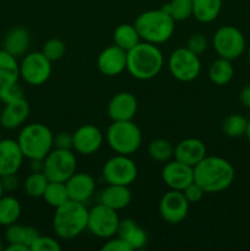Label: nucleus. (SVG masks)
<instances>
[{"mask_svg": "<svg viewBox=\"0 0 250 251\" xmlns=\"http://www.w3.org/2000/svg\"><path fill=\"white\" fill-rule=\"evenodd\" d=\"M134 26L141 41L156 46L168 42L175 31V21L162 7L141 12L135 19Z\"/></svg>", "mask_w": 250, "mask_h": 251, "instance_id": "obj_3", "label": "nucleus"}, {"mask_svg": "<svg viewBox=\"0 0 250 251\" xmlns=\"http://www.w3.org/2000/svg\"><path fill=\"white\" fill-rule=\"evenodd\" d=\"M190 203L184 196L183 191L169 189L159 200L158 210L162 220L169 225H179L183 222L189 213Z\"/></svg>", "mask_w": 250, "mask_h": 251, "instance_id": "obj_13", "label": "nucleus"}, {"mask_svg": "<svg viewBox=\"0 0 250 251\" xmlns=\"http://www.w3.org/2000/svg\"><path fill=\"white\" fill-rule=\"evenodd\" d=\"M5 194V191H4V188H2V184H1V179H0V198H1L2 195H4Z\"/></svg>", "mask_w": 250, "mask_h": 251, "instance_id": "obj_48", "label": "nucleus"}, {"mask_svg": "<svg viewBox=\"0 0 250 251\" xmlns=\"http://www.w3.org/2000/svg\"><path fill=\"white\" fill-rule=\"evenodd\" d=\"M49 180L43 172H31L24 181V190L29 198H43Z\"/></svg>", "mask_w": 250, "mask_h": 251, "instance_id": "obj_34", "label": "nucleus"}, {"mask_svg": "<svg viewBox=\"0 0 250 251\" xmlns=\"http://www.w3.org/2000/svg\"><path fill=\"white\" fill-rule=\"evenodd\" d=\"M38 235L39 232L37 228L32 227V226L21 225L19 222L7 226L6 230H5V239H6L7 244L20 243V244L27 245L28 248L37 239Z\"/></svg>", "mask_w": 250, "mask_h": 251, "instance_id": "obj_25", "label": "nucleus"}, {"mask_svg": "<svg viewBox=\"0 0 250 251\" xmlns=\"http://www.w3.org/2000/svg\"><path fill=\"white\" fill-rule=\"evenodd\" d=\"M117 235L124 239L132 248V250L142 249L146 247L147 240H149L146 230L132 218L120 220Z\"/></svg>", "mask_w": 250, "mask_h": 251, "instance_id": "obj_24", "label": "nucleus"}, {"mask_svg": "<svg viewBox=\"0 0 250 251\" xmlns=\"http://www.w3.org/2000/svg\"><path fill=\"white\" fill-rule=\"evenodd\" d=\"M61 245L55 238L39 234L29 247L31 251H60Z\"/></svg>", "mask_w": 250, "mask_h": 251, "instance_id": "obj_38", "label": "nucleus"}, {"mask_svg": "<svg viewBox=\"0 0 250 251\" xmlns=\"http://www.w3.org/2000/svg\"><path fill=\"white\" fill-rule=\"evenodd\" d=\"M223 0H193V16L201 24L213 22L221 14Z\"/></svg>", "mask_w": 250, "mask_h": 251, "instance_id": "obj_26", "label": "nucleus"}, {"mask_svg": "<svg viewBox=\"0 0 250 251\" xmlns=\"http://www.w3.org/2000/svg\"><path fill=\"white\" fill-rule=\"evenodd\" d=\"M2 250H5V247H4V245H2L1 240H0V251H2Z\"/></svg>", "mask_w": 250, "mask_h": 251, "instance_id": "obj_49", "label": "nucleus"}, {"mask_svg": "<svg viewBox=\"0 0 250 251\" xmlns=\"http://www.w3.org/2000/svg\"><path fill=\"white\" fill-rule=\"evenodd\" d=\"M69 198L73 201L85 203L93 198L96 193V180L86 172H75L65 181Z\"/></svg>", "mask_w": 250, "mask_h": 251, "instance_id": "obj_18", "label": "nucleus"}, {"mask_svg": "<svg viewBox=\"0 0 250 251\" xmlns=\"http://www.w3.org/2000/svg\"><path fill=\"white\" fill-rule=\"evenodd\" d=\"M162 9L175 22L185 21L193 16V0H171Z\"/></svg>", "mask_w": 250, "mask_h": 251, "instance_id": "obj_35", "label": "nucleus"}, {"mask_svg": "<svg viewBox=\"0 0 250 251\" xmlns=\"http://www.w3.org/2000/svg\"><path fill=\"white\" fill-rule=\"evenodd\" d=\"M105 140L115 153L132 156L141 147L142 132L132 120L113 122L105 132Z\"/></svg>", "mask_w": 250, "mask_h": 251, "instance_id": "obj_6", "label": "nucleus"}, {"mask_svg": "<svg viewBox=\"0 0 250 251\" xmlns=\"http://www.w3.org/2000/svg\"><path fill=\"white\" fill-rule=\"evenodd\" d=\"M103 251H132V248L118 235L109 238L105 240L102 247Z\"/></svg>", "mask_w": 250, "mask_h": 251, "instance_id": "obj_41", "label": "nucleus"}, {"mask_svg": "<svg viewBox=\"0 0 250 251\" xmlns=\"http://www.w3.org/2000/svg\"><path fill=\"white\" fill-rule=\"evenodd\" d=\"M239 100L243 107L250 109V85L244 86L239 92Z\"/></svg>", "mask_w": 250, "mask_h": 251, "instance_id": "obj_44", "label": "nucleus"}, {"mask_svg": "<svg viewBox=\"0 0 250 251\" xmlns=\"http://www.w3.org/2000/svg\"><path fill=\"white\" fill-rule=\"evenodd\" d=\"M41 51L53 63V61L60 60L65 55L66 44L60 38H50L43 44Z\"/></svg>", "mask_w": 250, "mask_h": 251, "instance_id": "obj_36", "label": "nucleus"}, {"mask_svg": "<svg viewBox=\"0 0 250 251\" xmlns=\"http://www.w3.org/2000/svg\"><path fill=\"white\" fill-rule=\"evenodd\" d=\"M1 139H2V137H1V136H0V140H1Z\"/></svg>", "mask_w": 250, "mask_h": 251, "instance_id": "obj_51", "label": "nucleus"}, {"mask_svg": "<svg viewBox=\"0 0 250 251\" xmlns=\"http://www.w3.org/2000/svg\"><path fill=\"white\" fill-rule=\"evenodd\" d=\"M43 162V173L49 181L65 183L75 172H77V158L74 150L53 149Z\"/></svg>", "mask_w": 250, "mask_h": 251, "instance_id": "obj_8", "label": "nucleus"}, {"mask_svg": "<svg viewBox=\"0 0 250 251\" xmlns=\"http://www.w3.org/2000/svg\"><path fill=\"white\" fill-rule=\"evenodd\" d=\"M25 156L16 140H0V176L17 174L24 163Z\"/></svg>", "mask_w": 250, "mask_h": 251, "instance_id": "obj_19", "label": "nucleus"}, {"mask_svg": "<svg viewBox=\"0 0 250 251\" xmlns=\"http://www.w3.org/2000/svg\"><path fill=\"white\" fill-rule=\"evenodd\" d=\"M22 213V206L19 199L12 195H2L0 198V226L12 225L19 222Z\"/></svg>", "mask_w": 250, "mask_h": 251, "instance_id": "obj_29", "label": "nucleus"}, {"mask_svg": "<svg viewBox=\"0 0 250 251\" xmlns=\"http://www.w3.org/2000/svg\"><path fill=\"white\" fill-rule=\"evenodd\" d=\"M168 70L175 80L180 82H191L201 73L200 56L196 55L186 47L174 49L168 56Z\"/></svg>", "mask_w": 250, "mask_h": 251, "instance_id": "obj_9", "label": "nucleus"}, {"mask_svg": "<svg viewBox=\"0 0 250 251\" xmlns=\"http://www.w3.org/2000/svg\"><path fill=\"white\" fill-rule=\"evenodd\" d=\"M248 58H249V61H250V46L249 48H248Z\"/></svg>", "mask_w": 250, "mask_h": 251, "instance_id": "obj_50", "label": "nucleus"}, {"mask_svg": "<svg viewBox=\"0 0 250 251\" xmlns=\"http://www.w3.org/2000/svg\"><path fill=\"white\" fill-rule=\"evenodd\" d=\"M73 134L70 132H58L54 135L53 146L58 150H73Z\"/></svg>", "mask_w": 250, "mask_h": 251, "instance_id": "obj_42", "label": "nucleus"}, {"mask_svg": "<svg viewBox=\"0 0 250 251\" xmlns=\"http://www.w3.org/2000/svg\"><path fill=\"white\" fill-rule=\"evenodd\" d=\"M0 179H1L5 193H14L19 188V178L16 174H7V176H0Z\"/></svg>", "mask_w": 250, "mask_h": 251, "instance_id": "obj_43", "label": "nucleus"}, {"mask_svg": "<svg viewBox=\"0 0 250 251\" xmlns=\"http://www.w3.org/2000/svg\"><path fill=\"white\" fill-rule=\"evenodd\" d=\"M234 178L233 164L220 156H206L194 167V181L206 194H217L227 190Z\"/></svg>", "mask_w": 250, "mask_h": 251, "instance_id": "obj_1", "label": "nucleus"}, {"mask_svg": "<svg viewBox=\"0 0 250 251\" xmlns=\"http://www.w3.org/2000/svg\"><path fill=\"white\" fill-rule=\"evenodd\" d=\"M139 103L131 92L122 91L110 98L107 112L112 122H126L132 120L137 113Z\"/></svg>", "mask_w": 250, "mask_h": 251, "instance_id": "obj_16", "label": "nucleus"}, {"mask_svg": "<svg viewBox=\"0 0 250 251\" xmlns=\"http://www.w3.org/2000/svg\"><path fill=\"white\" fill-rule=\"evenodd\" d=\"M183 194L186 198V200H188V202L191 205V203L200 202V201L203 199V196H205L206 193L203 191V189L201 188L199 184H196L195 181H193V183L189 184V185L184 189Z\"/></svg>", "mask_w": 250, "mask_h": 251, "instance_id": "obj_40", "label": "nucleus"}, {"mask_svg": "<svg viewBox=\"0 0 250 251\" xmlns=\"http://www.w3.org/2000/svg\"><path fill=\"white\" fill-rule=\"evenodd\" d=\"M164 65V56L158 46L141 41L127 51L126 71L139 81L156 77Z\"/></svg>", "mask_w": 250, "mask_h": 251, "instance_id": "obj_2", "label": "nucleus"}, {"mask_svg": "<svg viewBox=\"0 0 250 251\" xmlns=\"http://www.w3.org/2000/svg\"><path fill=\"white\" fill-rule=\"evenodd\" d=\"M212 46L220 58L233 61L240 58L247 49V41L243 32L235 26L225 25L215 32Z\"/></svg>", "mask_w": 250, "mask_h": 251, "instance_id": "obj_7", "label": "nucleus"}, {"mask_svg": "<svg viewBox=\"0 0 250 251\" xmlns=\"http://www.w3.org/2000/svg\"><path fill=\"white\" fill-rule=\"evenodd\" d=\"M21 98H25L24 90L19 85V82L10 83V85H5L0 87V100L4 104L15 102V100H21Z\"/></svg>", "mask_w": 250, "mask_h": 251, "instance_id": "obj_37", "label": "nucleus"}, {"mask_svg": "<svg viewBox=\"0 0 250 251\" xmlns=\"http://www.w3.org/2000/svg\"><path fill=\"white\" fill-rule=\"evenodd\" d=\"M245 136H247L248 141H249L250 144V120L248 122V127H247V132H245Z\"/></svg>", "mask_w": 250, "mask_h": 251, "instance_id": "obj_47", "label": "nucleus"}, {"mask_svg": "<svg viewBox=\"0 0 250 251\" xmlns=\"http://www.w3.org/2000/svg\"><path fill=\"white\" fill-rule=\"evenodd\" d=\"M73 150L82 156H91L100 151L104 141L102 130L93 124L81 125L73 132Z\"/></svg>", "mask_w": 250, "mask_h": 251, "instance_id": "obj_14", "label": "nucleus"}, {"mask_svg": "<svg viewBox=\"0 0 250 251\" xmlns=\"http://www.w3.org/2000/svg\"><path fill=\"white\" fill-rule=\"evenodd\" d=\"M31 107L25 98L4 104L0 113V125L6 130H15L24 126L28 119Z\"/></svg>", "mask_w": 250, "mask_h": 251, "instance_id": "obj_21", "label": "nucleus"}, {"mask_svg": "<svg viewBox=\"0 0 250 251\" xmlns=\"http://www.w3.org/2000/svg\"><path fill=\"white\" fill-rule=\"evenodd\" d=\"M120 218L118 211L98 202L88 210L87 230L100 239H109L118 233Z\"/></svg>", "mask_w": 250, "mask_h": 251, "instance_id": "obj_12", "label": "nucleus"}, {"mask_svg": "<svg viewBox=\"0 0 250 251\" xmlns=\"http://www.w3.org/2000/svg\"><path fill=\"white\" fill-rule=\"evenodd\" d=\"M132 200V194L129 186L107 184L98 195V202L114 211L126 208Z\"/></svg>", "mask_w": 250, "mask_h": 251, "instance_id": "obj_22", "label": "nucleus"}, {"mask_svg": "<svg viewBox=\"0 0 250 251\" xmlns=\"http://www.w3.org/2000/svg\"><path fill=\"white\" fill-rule=\"evenodd\" d=\"M6 251H31L29 248L25 244H20V243H12V244H7L5 247Z\"/></svg>", "mask_w": 250, "mask_h": 251, "instance_id": "obj_46", "label": "nucleus"}, {"mask_svg": "<svg viewBox=\"0 0 250 251\" xmlns=\"http://www.w3.org/2000/svg\"><path fill=\"white\" fill-rule=\"evenodd\" d=\"M147 152H149L150 158L153 161L158 163H167L173 158L174 146L169 140L158 137L150 142Z\"/></svg>", "mask_w": 250, "mask_h": 251, "instance_id": "obj_31", "label": "nucleus"}, {"mask_svg": "<svg viewBox=\"0 0 250 251\" xmlns=\"http://www.w3.org/2000/svg\"><path fill=\"white\" fill-rule=\"evenodd\" d=\"M0 103H1V100H0Z\"/></svg>", "mask_w": 250, "mask_h": 251, "instance_id": "obj_52", "label": "nucleus"}, {"mask_svg": "<svg viewBox=\"0 0 250 251\" xmlns=\"http://www.w3.org/2000/svg\"><path fill=\"white\" fill-rule=\"evenodd\" d=\"M162 180L169 189L183 191L194 181V168L173 158L164 164Z\"/></svg>", "mask_w": 250, "mask_h": 251, "instance_id": "obj_15", "label": "nucleus"}, {"mask_svg": "<svg viewBox=\"0 0 250 251\" xmlns=\"http://www.w3.org/2000/svg\"><path fill=\"white\" fill-rule=\"evenodd\" d=\"M88 210L85 203L69 200L55 208L53 230L60 239H74L87 229Z\"/></svg>", "mask_w": 250, "mask_h": 251, "instance_id": "obj_4", "label": "nucleus"}, {"mask_svg": "<svg viewBox=\"0 0 250 251\" xmlns=\"http://www.w3.org/2000/svg\"><path fill=\"white\" fill-rule=\"evenodd\" d=\"M234 76V68L228 59H216L208 68V78L216 86H225L232 81Z\"/></svg>", "mask_w": 250, "mask_h": 251, "instance_id": "obj_28", "label": "nucleus"}, {"mask_svg": "<svg viewBox=\"0 0 250 251\" xmlns=\"http://www.w3.org/2000/svg\"><path fill=\"white\" fill-rule=\"evenodd\" d=\"M54 134L47 125L42 123H31L22 126L17 135V144L25 158L44 159L54 149Z\"/></svg>", "mask_w": 250, "mask_h": 251, "instance_id": "obj_5", "label": "nucleus"}, {"mask_svg": "<svg viewBox=\"0 0 250 251\" xmlns=\"http://www.w3.org/2000/svg\"><path fill=\"white\" fill-rule=\"evenodd\" d=\"M207 47H208L207 38H206L202 33L191 34V36L189 37L188 42H186V48L199 56L207 50Z\"/></svg>", "mask_w": 250, "mask_h": 251, "instance_id": "obj_39", "label": "nucleus"}, {"mask_svg": "<svg viewBox=\"0 0 250 251\" xmlns=\"http://www.w3.org/2000/svg\"><path fill=\"white\" fill-rule=\"evenodd\" d=\"M126 59L127 51L113 44L100 53L97 58V68L103 75L114 77L126 70Z\"/></svg>", "mask_w": 250, "mask_h": 251, "instance_id": "obj_17", "label": "nucleus"}, {"mask_svg": "<svg viewBox=\"0 0 250 251\" xmlns=\"http://www.w3.org/2000/svg\"><path fill=\"white\" fill-rule=\"evenodd\" d=\"M206 156H207L206 145L203 144L202 140L196 139V137H188V139L181 140L174 147L173 158L193 168Z\"/></svg>", "mask_w": 250, "mask_h": 251, "instance_id": "obj_20", "label": "nucleus"}, {"mask_svg": "<svg viewBox=\"0 0 250 251\" xmlns=\"http://www.w3.org/2000/svg\"><path fill=\"white\" fill-rule=\"evenodd\" d=\"M113 41L115 46L122 48L123 50L129 51L141 42V38L134 24H122L114 29Z\"/></svg>", "mask_w": 250, "mask_h": 251, "instance_id": "obj_30", "label": "nucleus"}, {"mask_svg": "<svg viewBox=\"0 0 250 251\" xmlns=\"http://www.w3.org/2000/svg\"><path fill=\"white\" fill-rule=\"evenodd\" d=\"M51 61L42 51H28L20 61V78L29 86H42L50 78Z\"/></svg>", "mask_w": 250, "mask_h": 251, "instance_id": "obj_10", "label": "nucleus"}, {"mask_svg": "<svg viewBox=\"0 0 250 251\" xmlns=\"http://www.w3.org/2000/svg\"><path fill=\"white\" fill-rule=\"evenodd\" d=\"M20 63L17 58L0 49V87L10 83L19 82Z\"/></svg>", "mask_w": 250, "mask_h": 251, "instance_id": "obj_27", "label": "nucleus"}, {"mask_svg": "<svg viewBox=\"0 0 250 251\" xmlns=\"http://www.w3.org/2000/svg\"><path fill=\"white\" fill-rule=\"evenodd\" d=\"M139 176L136 163L130 156L118 154L105 161L102 168V176L107 184L130 186Z\"/></svg>", "mask_w": 250, "mask_h": 251, "instance_id": "obj_11", "label": "nucleus"}, {"mask_svg": "<svg viewBox=\"0 0 250 251\" xmlns=\"http://www.w3.org/2000/svg\"><path fill=\"white\" fill-rule=\"evenodd\" d=\"M31 46V34L25 27H14L5 34L2 39V48L14 55L15 58H22L28 53Z\"/></svg>", "mask_w": 250, "mask_h": 251, "instance_id": "obj_23", "label": "nucleus"}, {"mask_svg": "<svg viewBox=\"0 0 250 251\" xmlns=\"http://www.w3.org/2000/svg\"><path fill=\"white\" fill-rule=\"evenodd\" d=\"M43 159H29V169L31 172H43Z\"/></svg>", "mask_w": 250, "mask_h": 251, "instance_id": "obj_45", "label": "nucleus"}, {"mask_svg": "<svg viewBox=\"0 0 250 251\" xmlns=\"http://www.w3.org/2000/svg\"><path fill=\"white\" fill-rule=\"evenodd\" d=\"M43 199L49 206L54 208L64 205L66 201L70 200L66 184L61 181H49L43 194Z\"/></svg>", "mask_w": 250, "mask_h": 251, "instance_id": "obj_33", "label": "nucleus"}, {"mask_svg": "<svg viewBox=\"0 0 250 251\" xmlns=\"http://www.w3.org/2000/svg\"><path fill=\"white\" fill-rule=\"evenodd\" d=\"M248 122L249 120L240 114H229L222 120L221 129L223 134L232 139H238V137L245 136L248 127Z\"/></svg>", "mask_w": 250, "mask_h": 251, "instance_id": "obj_32", "label": "nucleus"}]
</instances>
